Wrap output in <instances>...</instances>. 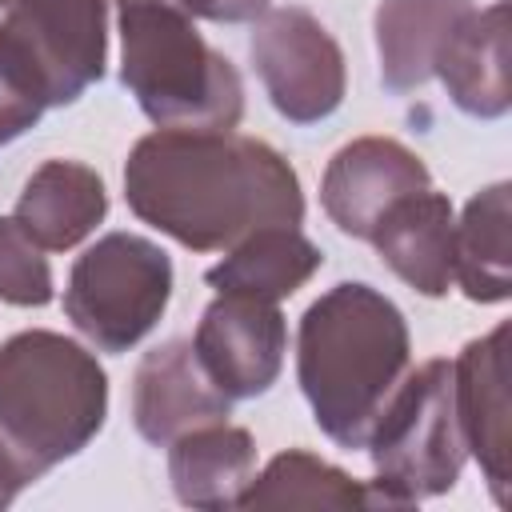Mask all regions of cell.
I'll return each instance as SVG.
<instances>
[{
	"label": "cell",
	"instance_id": "5bb4252c",
	"mask_svg": "<svg viewBox=\"0 0 512 512\" xmlns=\"http://www.w3.org/2000/svg\"><path fill=\"white\" fill-rule=\"evenodd\" d=\"M452 232V200L436 188H424L396 200L372 228L368 244L412 292L436 300L452 288Z\"/></svg>",
	"mask_w": 512,
	"mask_h": 512
},
{
	"label": "cell",
	"instance_id": "8fae6325",
	"mask_svg": "<svg viewBox=\"0 0 512 512\" xmlns=\"http://www.w3.org/2000/svg\"><path fill=\"white\" fill-rule=\"evenodd\" d=\"M456 420L468 456L480 464L496 504H508L512 436H508V320L476 336L452 360Z\"/></svg>",
	"mask_w": 512,
	"mask_h": 512
},
{
	"label": "cell",
	"instance_id": "603a6c76",
	"mask_svg": "<svg viewBox=\"0 0 512 512\" xmlns=\"http://www.w3.org/2000/svg\"><path fill=\"white\" fill-rule=\"evenodd\" d=\"M184 8L192 20H212V24H252L260 12H268L272 0H172Z\"/></svg>",
	"mask_w": 512,
	"mask_h": 512
},
{
	"label": "cell",
	"instance_id": "2e32d148",
	"mask_svg": "<svg viewBox=\"0 0 512 512\" xmlns=\"http://www.w3.org/2000/svg\"><path fill=\"white\" fill-rule=\"evenodd\" d=\"M256 476V440L248 428L212 420L168 444V480L184 508L224 512Z\"/></svg>",
	"mask_w": 512,
	"mask_h": 512
},
{
	"label": "cell",
	"instance_id": "5b68a950",
	"mask_svg": "<svg viewBox=\"0 0 512 512\" xmlns=\"http://www.w3.org/2000/svg\"><path fill=\"white\" fill-rule=\"evenodd\" d=\"M364 452L376 468L368 480L376 508H412L456 488L468 448L456 420L448 356H432L420 368H408L376 416Z\"/></svg>",
	"mask_w": 512,
	"mask_h": 512
},
{
	"label": "cell",
	"instance_id": "9c48e42d",
	"mask_svg": "<svg viewBox=\"0 0 512 512\" xmlns=\"http://www.w3.org/2000/svg\"><path fill=\"white\" fill-rule=\"evenodd\" d=\"M192 352L228 400L264 396L280 380L288 356L284 312L272 300L216 292V300L200 312Z\"/></svg>",
	"mask_w": 512,
	"mask_h": 512
},
{
	"label": "cell",
	"instance_id": "d4e9b609",
	"mask_svg": "<svg viewBox=\"0 0 512 512\" xmlns=\"http://www.w3.org/2000/svg\"><path fill=\"white\" fill-rule=\"evenodd\" d=\"M8 4H12V0H0V12H4V8H8Z\"/></svg>",
	"mask_w": 512,
	"mask_h": 512
},
{
	"label": "cell",
	"instance_id": "7402d4cb",
	"mask_svg": "<svg viewBox=\"0 0 512 512\" xmlns=\"http://www.w3.org/2000/svg\"><path fill=\"white\" fill-rule=\"evenodd\" d=\"M44 112H48V104L36 92V84L0 48V148L12 144V140H20L28 128H36Z\"/></svg>",
	"mask_w": 512,
	"mask_h": 512
},
{
	"label": "cell",
	"instance_id": "8992f818",
	"mask_svg": "<svg viewBox=\"0 0 512 512\" xmlns=\"http://www.w3.org/2000/svg\"><path fill=\"white\" fill-rule=\"evenodd\" d=\"M172 256L136 232H108L88 244L64 284V316L100 352L136 348L172 300Z\"/></svg>",
	"mask_w": 512,
	"mask_h": 512
},
{
	"label": "cell",
	"instance_id": "cb8c5ba5",
	"mask_svg": "<svg viewBox=\"0 0 512 512\" xmlns=\"http://www.w3.org/2000/svg\"><path fill=\"white\" fill-rule=\"evenodd\" d=\"M12 500H16V496H12V492H8V488H4V484H0V508H8V504H12Z\"/></svg>",
	"mask_w": 512,
	"mask_h": 512
},
{
	"label": "cell",
	"instance_id": "e0dca14e",
	"mask_svg": "<svg viewBox=\"0 0 512 512\" xmlns=\"http://www.w3.org/2000/svg\"><path fill=\"white\" fill-rule=\"evenodd\" d=\"M472 8V0H380L372 12L380 84L392 96L424 88L444 40Z\"/></svg>",
	"mask_w": 512,
	"mask_h": 512
},
{
	"label": "cell",
	"instance_id": "ba28073f",
	"mask_svg": "<svg viewBox=\"0 0 512 512\" xmlns=\"http://www.w3.org/2000/svg\"><path fill=\"white\" fill-rule=\"evenodd\" d=\"M252 68L268 92V104L288 124L328 120L348 92V68L336 36L308 8H268L252 20L248 36Z\"/></svg>",
	"mask_w": 512,
	"mask_h": 512
},
{
	"label": "cell",
	"instance_id": "ac0fdd59",
	"mask_svg": "<svg viewBox=\"0 0 512 512\" xmlns=\"http://www.w3.org/2000/svg\"><path fill=\"white\" fill-rule=\"evenodd\" d=\"M452 284L472 304H504L512 296V184L480 188L452 232Z\"/></svg>",
	"mask_w": 512,
	"mask_h": 512
},
{
	"label": "cell",
	"instance_id": "277c9868",
	"mask_svg": "<svg viewBox=\"0 0 512 512\" xmlns=\"http://www.w3.org/2000/svg\"><path fill=\"white\" fill-rule=\"evenodd\" d=\"M120 84L156 128H236L244 80L172 0H116Z\"/></svg>",
	"mask_w": 512,
	"mask_h": 512
},
{
	"label": "cell",
	"instance_id": "9a60e30c",
	"mask_svg": "<svg viewBox=\"0 0 512 512\" xmlns=\"http://www.w3.org/2000/svg\"><path fill=\"white\" fill-rule=\"evenodd\" d=\"M108 216V188L80 160H44L20 188L12 220L44 248L68 252L88 240Z\"/></svg>",
	"mask_w": 512,
	"mask_h": 512
},
{
	"label": "cell",
	"instance_id": "4fadbf2b",
	"mask_svg": "<svg viewBox=\"0 0 512 512\" xmlns=\"http://www.w3.org/2000/svg\"><path fill=\"white\" fill-rule=\"evenodd\" d=\"M432 76L472 120H500L512 108L508 88V0L472 8L444 40Z\"/></svg>",
	"mask_w": 512,
	"mask_h": 512
},
{
	"label": "cell",
	"instance_id": "d6986e66",
	"mask_svg": "<svg viewBox=\"0 0 512 512\" xmlns=\"http://www.w3.org/2000/svg\"><path fill=\"white\" fill-rule=\"evenodd\" d=\"M324 264L320 244H312L300 228L292 224H268L224 248V260L204 272L208 288L216 292H236V296H256L280 304L296 288H304Z\"/></svg>",
	"mask_w": 512,
	"mask_h": 512
},
{
	"label": "cell",
	"instance_id": "ffe728a7",
	"mask_svg": "<svg viewBox=\"0 0 512 512\" xmlns=\"http://www.w3.org/2000/svg\"><path fill=\"white\" fill-rule=\"evenodd\" d=\"M236 508H376V500L368 480H356L304 448H288L252 476Z\"/></svg>",
	"mask_w": 512,
	"mask_h": 512
},
{
	"label": "cell",
	"instance_id": "7c38bea8",
	"mask_svg": "<svg viewBox=\"0 0 512 512\" xmlns=\"http://www.w3.org/2000/svg\"><path fill=\"white\" fill-rule=\"evenodd\" d=\"M228 412L232 400L208 380L192 340L172 336L140 356L132 372V424L148 444L168 448L188 428L228 420Z\"/></svg>",
	"mask_w": 512,
	"mask_h": 512
},
{
	"label": "cell",
	"instance_id": "6da1fadb",
	"mask_svg": "<svg viewBox=\"0 0 512 512\" xmlns=\"http://www.w3.org/2000/svg\"><path fill=\"white\" fill-rule=\"evenodd\" d=\"M136 220L192 252H224L256 228L304 220L296 168L264 140L224 128H156L124 160Z\"/></svg>",
	"mask_w": 512,
	"mask_h": 512
},
{
	"label": "cell",
	"instance_id": "44dd1931",
	"mask_svg": "<svg viewBox=\"0 0 512 512\" xmlns=\"http://www.w3.org/2000/svg\"><path fill=\"white\" fill-rule=\"evenodd\" d=\"M0 300L16 308H44L52 300L48 256L12 216H0Z\"/></svg>",
	"mask_w": 512,
	"mask_h": 512
},
{
	"label": "cell",
	"instance_id": "30bf717a",
	"mask_svg": "<svg viewBox=\"0 0 512 512\" xmlns=\"http://www.w3.org/2000/svg\"><path fill=\"white\" fill-rule=\"evenodd\" d=\"M424 188H432V176L412 148L392 136H360L328 160L320 180V204L344 236L368 240L396 200Z\"/></svg>",
	"mask_w": 512,
	"mask_h": 512
},
{
	"label": "cell",
	"instance_id": "52a82bcc",
	"mask_svg": "<svg viewBox=\"0 0 512 512\" xmlns=\"http://www.w3.org/2000/svg\"><path fill=\"white\" fill-rule=\"evenodd\" d=\"M0 48L28 72L48 108L76 104L104 80L108 0H12Z\"/></svg>",
	"mask_w": 512,
	"mask_h": 512
},
{
	"label": "cell",
	"instance_id": "3957f363",
	"mask_svg": "<svg viewBox=\"0 0 512 512\" xmlns=\"http://www.w3.org/2000/svg\"><path fill=\"white\" fill-rule=\"evenodd\" d=\"M108 420V372L72 336L28 328L0 344V484L20 496L80 456Z\"/></svg>",
	"mask_w": 512,
	"mask_h": 512
},
{
	"label": "cell",
	"instance_id": "7a4b0ae2",
	"mask_svg": "<svg viewBox=\"0 0 512 512\" xmlns=\"http://www.w3.org/2000/svg\"><path fill=\"white\" fill-rule=\"evenodd\" d=\"M412 368L404 312L364 280L320 292L296 328V380L316 428L360 452L388 396Z\"/></svg>",
	"mask_w": 512,
	"mask_h": 512
}]
</instances>
